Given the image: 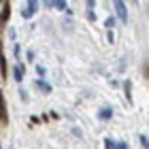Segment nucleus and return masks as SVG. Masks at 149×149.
<instances>
[{"label":"nucleus","instance_id":"obj_1","mask_svg":"<svg viewBox=\"0 0 149 149\" xmlns=\"http://www.w3.org/2000/svg\"><path fill=\"white\" fill-rule=\"evenodd\" d=\"M115 13H117V17L121 19V22H128V9H126V2L117 0V2H115Z\"/></svg>","mask_w":149,"mask_h":149},{"label":"nucleus","instance_id":"obj_2","mask_svg":"<svg viewBox=\"0 0 149 149\" xmlns=\"http://www.w3.org/2000/svg\"><path fill=\"white\" fill-rule=\"evenodd\" d=\"M36 9H38V2H36V0H32V2L26 4V9L22 11V15H24V17H32V15L36 13Z\"/></svg>","mask_w":149,"mask_h":149},{"label":"nucleus","instance_id":"obj_3","mask_svg":"<svg viewBox=\"0 0 149 149\" xmlns=\"http://www.w3.org/2000/svg\"><path fill=\"white\" fill-rule=\"evenodd\" d=\"M0 9H2L0 19H2V24H6V22H9V15H11V4L9 2H2V4H0Z\"/></svg>","mask_w":149,"mask_h":149},{"label":"nucleus","instance_id":"obj_4","mask_svg":"<svg viewBox=\"0 0 149 149\" xmlns=\"http://www.w3.org/2000/svg\"><path fill=\"white\" fill-rule=\"evenodd\" d=\"M98 117L102 119V121H107V119H111V117H113V109H111V107H104V109H100V113H98Z\"/></svg>","mask_w":149,"mask_h":149},{"label":"nucleus","instance_id":"obj_5","mask_svg":"<svg viewBox=\"0 0 149 149\" xmlns=\"http://www.w3.org/2000/svg\"><path fill=\"white\" fill-rule=\"evenodd\" d=\"M34 85L38 87L40 92H45V94H49V92H51V85H49V83H45L43 79H36V81H34Z\"/></svg>","mask_w":149,"mask_h":149},{"label":"nucleus","instance_id":"obj_6","mask_svg":"<svg viewBox=\"0 0 149 149\" xmlns=\"http://www.w3.org/2000/svg\"><path fill=\"white\" fill-rule=\"evenodd\" d=\"M13 77H15V81H22V79H24V68H22V64H15V68H13Z\"/></svg>","mask_w":149,"mask_h":149},{"label":"nucleus","instance_id":"obj_7","mask_svg":"<svg viewBox=\"0 0 149 149\" xmlns=\"http://www.w3.org/2000/svg\"><path fill=\"white\" fill-rule=\"evenodd\" d=\"M0 107H2V126H6V121H9V113H6V102H4V98L0 100Z\"/></svg>","mask_w":149,"mask_h":149},{"label":"nucleus","instance_id":"obj_8","mask_svg":"<svg viewBox=\"0 0 149 149\" xmlns=\"http://www.w3.org/2000/svg\"><path fill=\"white\" fill-rule=\"evenodd\" d=\"M124 90H126V98L132 100V83L130 81H124Z\"/></svg>","mask_w":149,"mask_h":149},{"label":"nucleus","instance_id":"obj_9","mask_svg":"<svg viewBox=\"0 0 149 149\" xmlns=\"http://www.w3.org/2000/svg\"><path fill=\"white\" fill-rule=\"evenodd\" d=\"M104 149H117V143H115L113 139H107L104 141Z\"/></svg>","mask_w":149,"mask_h":149},{"label":"nucleus","instance_id":"obj_10","mask_svg":"<svg viewBox=\"0 0 149 149\" xmlns=\"http://www.w3.org/2000/svg\"><path fill=\"white\" fill-rule=\"evenodd\" d=\"M141 145H143L145 149H149V139L147 136H141Z\"/></svg>","mask_w":149,"mask_h":149},{"label":"nucleus","instance_id":"obj_11","mask_svg":"<svg viewBox=\"0 0 149 149\" xmlns=\"http://www.w3.org/2000/svg\"><path fill=\"white\" fill-rule=\"evenodd\" d=\"M6 79V60L2 58V81Z\"/></svg>","mask_w":149,"mask_h":149},{"label":"nucleus","instance_id":"obj_12","mask_svg":"<svg viewBox=\"0 0 149 149\" xmlns=\"http://www.w3.org/2000/svg\"><path fill=\"white\" fill-rule=\"evenodd\" d=\"M87 19H90V22H94V19H96V13H94V11H87Z\"/></svg>","mask_w":149,"mask_h":149},{"label":"nucleus","instance_id":"obj_13","mask_svg":"<svg viewBox=\"0 0 149 149\" xmlns=\"http://www.w3.org/2000/svg\"><path fill=\"white\" fill-rule=\"evenodd\" d=\"M104 24H107V28H111V26L115 24V19H113V17H109V19H107V22H104Z\"/></svg>","mask_w":149,"mask_h":149},{"label":"nucleus","instance_id":"obj_14","mask_svg":"<svg viewBox=\"0 0 149 149\" xmlns=\"http://www.w3.org/2000/svg\"><path fill=\"white\" fill-rule=\"evenodd\" d=\"M117 149H128V145L126 143H117Z\"/></svg>","mask_w":149,"mask_h":149}]
</instances>
